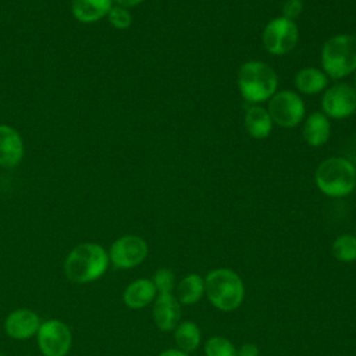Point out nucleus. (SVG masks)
<instances>
[{
	"instance_id": "obj_1",
	"label": "nucleus",
	"mask_w": 356,
	"mask_h": 356,
	"mask_svg": "<svg viewBox=\"0 0 356 356\" xmlns=\"http://www.w3.org/2000/svg\"><path fill=\"white\" fill-rule=\"evenodd\" d=\"M108 253L95 242L75 246L64 261V273L72 282L85 284L100 278L108 267Z\"/></svg>"
},
{
	"instance_id": "obj_2",
	"label": "nucleus",
	"mask_w": 356,
	"mask_h": 356,
	"mask_svg": "<svg viewBox=\"0 0 356 356\" xmlns=\"http://www.w3.org/2000/svg\"><path fill=\"white\" fill-rule=\"evenodd\" d=\"M278 78L271 65L252 60L241 65L238 71V88L242 97L249 103L270 100L277 92Z\"/></svg>"
},
{
	"instance_id": "obj_3",
	"label": "nucleus",
	"mask_w": 356,
	"mask_h": 356,
	"mask_svg": "<svg viewBox=\"0 0 356 356\" xmlns=\"http://www.w3.org/2000/svg\"><path fill=\"white\" fill-rule=\"evenodd\" d=\"M314 181L324 195L342 197L349 195L356 185V167L345 157H330L317 167Z\"/></svg>"
},
{
	"instance_id": "obj_4",
	"label": "nucleus",
	"mask_w": 356,
	"mask_h": 356,
	"mask_svg": "<svg viewBox=\"0 0 356 356\" xmlns=\"http://www.w3.org/2000/svg\"><path fill=\"white\" fill-rule=\"evenodd\" d=\"M321 65L331 79L356 72V36L341 33L330 38L321 49Z\"/></svg>"
},
{
	"instance_id": "obj_5",
	"label": "nucleus",
	"mask_w": 356,
	"mask_h": 356,
	"mask_svg": "<svg viewBox=\"0 0 356 356\" xmlns=\"http://www.w3.org/2000/svg\"><path fill=\"white\" fill-rule=\"evenodd\" d=\"M204 291L211 305L222 312L236 309L245 295L242 280L228 268L210 271L204 280Z\"/></svg>"
},
{
	"instance_id": "obj_6",
	"label": "nucleus",
	"mask_w": 356,
	"mask_h": 356,
	"mask_svg": "<svg viewBox=\"0 0 356 356\" xmlns=\"http://www.w3.org/2000/svg\"><path fill=\"white\" fill-rule=\"evenodd\" d=\"M264 49L274 56L291 53L299 40V31L295 21L285 17L271 19L263 29L261 35Z\"/></svg>"
},
{
	"instance_id": "obj_7",
	"label": "nucleus",
	"mask_w": 356,
	"mask_h": 356,
	"mask_svg": "<svg viewBox=\"0 0 356 356\" xmlns=\"http://www.w3.org/2000/svg\"><path fill=\"white\" fill-rule=\"evenodd\" d=\"M267 111L277 125L282 128H293L305 118L303 99L293 90L275 92L268 100Z\"/></svg>"
},
{
	"instance_id": "obj_8",
	"label": "nucleus",
	"mask_w": 356,
	"mask_h": 356,
	"mask_svg": "<svg viewBox=\"0 0 356 356\" xmlns=\"http://www.w3.org/2000/svg\"><path fill=\"white\" fill-rule=\"evenodd\" d=\"M323 114L328 118L342 120L356 111V89L348 82L334 83L325 89L321 99Z\"/></svg>"
},
{
	"instance_id": "obj_9",
	"label": "nucleus",
	"mask_w": 356,
	"mask_h": 356,
	"mask_svg": "<svg viewBox=\"0 0 356 356\" xmlns=\"http://www.w3.org/2000/svg\"><path fill=\"white\" fill-rule=\"evenodd\" d=\"M36 335L43 356H65L70 352L72 335L63 321L47 320L42 323Z\"/></svg>"
},
{
	"instance_id": "obj_10",
	"label": "nucleus",
	"mask_w": 356,
	"mask_h": 356,
	"mask_svg": "<svg viewBox=\"0 0 356 356\" xmlns=\"http://www.w3.org/2000/svg\"><path fill=\"white\" fill-rule=\"evenodd\" d=\"M147 256V243L138 235H125L114 241L108 259L118 268H132Z\"/></svg>"
},
{
	"instance_id": "obj_11",
	"label": "nucleus",
	"mask_w": 356,
	"mask_h": 356,
	"mask_svg": "<svg viewBox=\"0 0 356 356\" xmlns=\"http://www.w3.org/2000/svg\"><path fill=\"white\" fill-rule=\"evenodd\" d=\"M40 324L42 321L33 310L17 309L7 316L4 330L7 335L14 339H28L38 334Z\"/></svg>"
},
{
	"instance_id": "obj_12",
	"label": "nucleus",
	"mask_w": 356,
	"mask_h": 356,
	"mask_svg": "<svg viewBox=\"0 0 356 356\" xmlns=\"http://www.w3.org/2000/svg\"><path fill=\"white\" fill-rule=\"evenodd\" d=\"M24 157V140L19 132L6 124L0 125V167H17Z\"/></svg>"
},
{
	"instance_id": "obj_13",
	"label": "nucleus",
	"mask_w": 356,
	"mask_h": 356,
	"mask_svg": "<svg viewBox=\"0 0 356 356\" xmlns=\"http://www.w3.org/2000/svg\"><path fill=\"white\" fill-rule=\"evenodd\" d=\"M181 317L178 300L171 293H160L153 306V318L161 331H171Z\"/></svg>"
},
{
	"instance_id": "obj_14",
	"label": "nucleus",
	"mask_w": 356,
	"mask_h": 356,
	"mask_svg": "<svg viewBox=\"0 0 356 356\" xmlns=\"http://www.w3.org/2000/svg\"><path fill=\"white\" fill-rule=\"evenodd\" d=\"M302 135L305 142L313 147L327 143L331 135V124L328 117L323 113H312L305 120Z\"/></svg>"
},
{
	"instance_id": "obj_15",
	"label": "nucleus",
	"mask_w": 356,
	"mask_h": 356,
	"mask_svg": "<svg viewBox=\"0 0 356 356\" xmlns=\"http://www.w3.org/2000/svg\"><path fill=\"white\" fill-rule=\"evenodd\" d=\"M113 0H71L72 15L82 24H92L107 17Z\"/></svg>"
},
{
	"instance_id": "obj_16",
	"label": "nucleus",
	"mask_w": 356,
	"mask_h": 356,
	"mask_svg": "<svg viewBox=\"0 0 356 356\" xmlns=\"http://www.w3.org/2000/svg\"><path fill=\"white\" fill-rule=\"evenodd\" d=\"M156 286L150 280H136L131 282L124 291V303L131 309H140L147 306L156 296Z\"/></svg>"
},
{
	"instance_id": "obj_17",
	"label": "nucleus",
	"mask_w": 356,
	"mask_h": 356,
	"mask_svg": "<svg viewBox=\"0 0 356 356\" xmlns=\"http://www.w3.org/2000/svg\"><path fill=\"white\" fill-rule=\"evenodd\" d=\"M245 128L254 139H266L273 131V120L267 108L250 106L245 114Z\"/></svg>"
},
{
	"instance_id": "obj_18",
	"label": "nucleus",
	"mask_w": 356,
	"mask_h": 356,
	"mask_svg": "<svg viewBox=\"0 0 356 356\" xmlns=\"http://www.w3.org/2000/svg\"><path fill=\"white\" fill-rule=\"evenodd\" d=\"M328 85V76L323 70L314 67L302 68L295 75V86L303 95H317L323 92Z\"/></svg>"
},
{
	"instance_id": "obj_19",
	"label": "nucleus",
	"mask_w": 356,
	"mask_h": 356,
	"mask_svg": "<svg viewBox=\"0 0 356 356\" xmlns=\"http://www.w3.org/2000/svg\"><path fill=\"white\" fill-rule=\"evenodd\" d=\"M204 292V280L197 274H189L185 277L177 289L178 300L185 305L196 303Z\"/></svg>"
},
{
	"instance_id": "obj_20",
	"label": "nucleus",
	"mask_w": 356,
	"mask_h": 356,
	"mask_svg": "<svg viewBox=\"0 0 356 356\" xmlns=\"http://www.w3.org/2000/svg\"><path fill=\"white\" fill-rule=\"evenodd\" d=\"M175 342L182 352H192L200 343V330L192 321L181 323L175 330Z\"/></svg>"
},
{
	"instance_id": "obj_21",
	"label": "nucleus",
	"mask_w": 356,
	"mask_h": 356,
	"mask_svg": "<svg viewBox=\"0 0 356 356\" xmlns=\"http://www.w3.org/2000/svg\"><path fill=\"white\" fill-rule=\"evenodd\" d=\"M332 253L341 261L356 260V236L350 234L338 236L332 243Z\"/></svg>"
},
{
	"instance_id": "obj_22",
	"label": "nucleus",
	"mask_w": 356,
	"mask_h": 356,
	"mask_svg": "<svg viewBox=\"0 0 356 356\" xmlns=\"http://www.w3.org/2000/svg\"><path fill=\"white\" fill-rule=\"evenodd\" d=\"M206 356H238L234 345L221 337L210 338L204 346Z\"/></svg>"
},
{
	"instance_id": "obj_23",
	"label": "nucleus",
	"mask_w": 356,
	"mask_h": 356,
	"mask_svg": "<svg viewBox=\"0 0 356 356\" xmlns=\"http://www.w3.org/2000/svg\"><path fill=\"white\" fill-rule=\"evenodd\" d=\"M107 18L115 29H128L132 25V15L129 10L117 4L110 8Z\"/></svg>"
},
{
	"instance_id": "obj_24",
	"label": "nucleus",
	"mask_w": 356,
	"mask_h": 356,
	"mask_svg": "<svg viewBox=\"0 0 356 356\" xmlns=\"http://www.w3.org/2000/svg\"><path fill=\"white\" fill-rule=\"evenodd\" d=\"M174 282H175V275L168 268L157 270L153 277V284L160 293H171V289L174 288Z\"/></svg>"
},
{
	"instance_id": "obj_25",
	"label": "nucleus",
	"mask_w": 356,
	"mask_h": 356,
	"mask_svg": "<svg viewBox=\"0 0 356 356\" xmlns=\"http://www.w3.org/2000/svg\"><path fill=\"white\" fill-rule=\"evenodd\" d=\"M303 13L302 0H285L282 3V17L295 21Z\"/></svg>"
},
{
	"instance_id": "obj_26",
	"label": "nucleus",
	"mask_w": 356,
	"mask_h": 356,
	"mask_svg": "<svg viewBox=\"0 0 356 356\" xmlns=\"http://www.w3.org/2000/svg\"><path fill=\"white\" fill-rule=\"evenodd\" d=\"M343 157L348 159L356 167V134L352 135L343 146Z\"/></svg>"
},
{
	"instance_id": "obj_27",
	"label": "nucleus",
	"mask_w": 356,
	"mask_h": 356,
	"mask_svg": "<svg viewBox=\"0 0 356 356\" xmlns=\"http://www.w3.org/2000/svg\"><path fill=\"white\" fill-rule=\"evenodd\" d=\"M236 353H238V356H257L259 348L253 343H243Z\"/></svg>"
},
{
	"instance_id": "obj_28",
	"label": "nucleus",
	"mask_w": 356,
	"mask_h": 356,
	"mask_svg": "<svg viewBox=\"0 0 356 356\" xmlns=\"http://www.w3.org/2000/svg\"><path fill=\"white\" fill-rule=\"evenodd\" d=\"M117 3V6H121V7H125V8H129V7H135V6H139L142 1L145 0H113Z\"/></svg>"
},
{
	"instance_id": "obj_29",
	"label": "nucleus",
	"mask_w": 356,
	"mask_h": 356,
	"mask_svg": "<svg viewBox=\"0 0 356 356\" xmlns=\"http://www.w3.org/2000/svg\"><path fill=\"white\" fill-rule=\"evenodd\" d=\"M159 356H186V355H185V352L178 350V349H168V350L161 352Z\"/></svg>"
},
{
	"instance_id": "obj_30",
	"label": "nucleus",
	"mask_w": 356,
	"mask_h": 356,
	"mask_svg": "<svg viewBox=\"0 0 356 356\" xmlns=\"http://www.w3.org/2000/svg\"><path fill=\"white\" fill-rule=\"evenodd\" d=\"M355 89H356V72H355Z\"/></svg>"
},
{
	"instance_id": "obj_31",
	"label": "nucleus",
	"mask_w": 356,
	"mask_h": 356,
	"mask_svg": "<svg viewBox=\"0 0 356 356\" xmlns=\"http://www.w3.org/2000/svg\"><path fill=\"white\" fill-rule=\"evenodd\" d=\"M0 356H4V355H0Z\"/></svg>"
}]
</instances>
